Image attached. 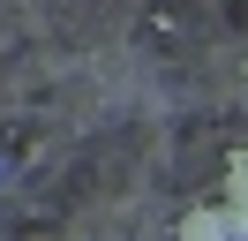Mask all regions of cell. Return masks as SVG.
<instances>
[{
	"label": "cell",
	"instance_id": "obj_1",
	"mask_svg": "<svg viewBox=\"0 0 248 241\" xmlns=\"http://www.w3.org/2000/svg\"><path fill=\"white\" fill-rule=\"evenodd\" d=\"M181 241H226V211H188V219H181Z\"/></svg>",
	"mask_w": 248,
	"mask_h": 241
},
{
	"label": "cell",
	"instance_id": "obj_2",
	"mask_svg": "<svg viewBox=\"0 0 248 241\" xmlns=\"http://www.w3.org/2000/svg\"><path fill=\"white\" fill-rule=\"evenodd\" d=\"M226 204H248V151L226 158Z\"/></svg>",
	"mask_w": 248,
	"mask_h": 241
},
{
	"label": "cell",
	"instance_id": "obj_3",
	"mask_svg": "<svg viewBox=\"0 0 248 241\" xmlns=\"http://www.w3.org/2000/svg\"><path fill=\"white\" fill-rule=\"evenodd\" d=\"M226 211V241H248V204H218Z\"/></svg>",
	"mask_w": 248,
	"mask_h": 241
}]
</instances>
